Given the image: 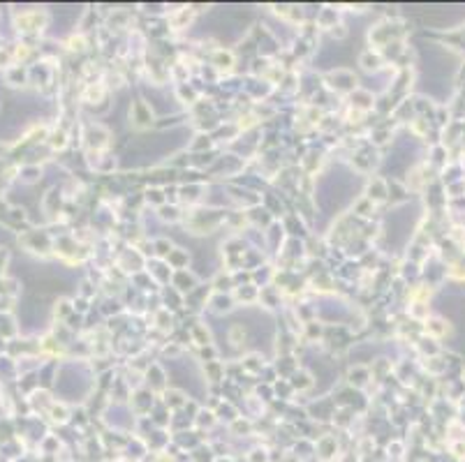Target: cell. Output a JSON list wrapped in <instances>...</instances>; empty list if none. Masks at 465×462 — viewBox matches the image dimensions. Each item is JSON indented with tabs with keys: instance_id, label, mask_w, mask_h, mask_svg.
<instances>
[{
	"instance_id": "6da1fadb",
	"label": "cell",
	"mask_w": 465,
	"mask_h": 462,
	"mask_svg": "<svg viewBox=\"0 0 465 462\" xmlns=\"http://www.w3.org/2000/svg\"><path fill=\"white\" fill-rule=\"evenodd\" d=\"M361 63H363V67H366V70H373V67L380 65V58H377V56L370 58V53H366V56L361 58Z\"/></svg>"
}]
</instances>
